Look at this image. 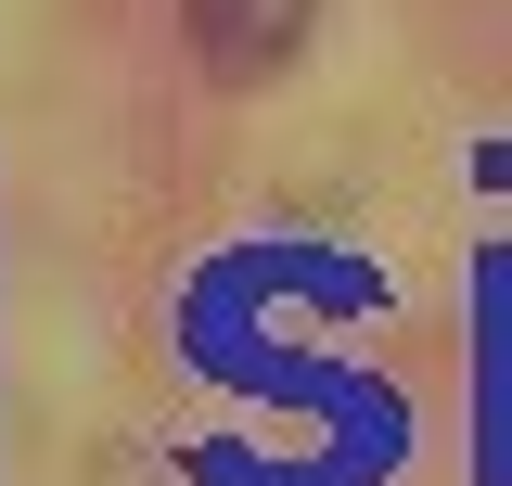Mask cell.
<instances>
[{
  "instance_id": "cell-1",
  "label": "cell",
  "mask_w": 512,
  "mask_h": 486,
  "mask_svg": "<svg viewBox=\"0 0 512 486\" xmlns=\"http://www.w3.org/2000/svg\"><path fill=\"white\" fill-rule=\"evenodd\" d=\"M308 13H320V0H180L192 52L218 64V77H269V64L308 39Z\"/></svg>"
}]
</instances>
